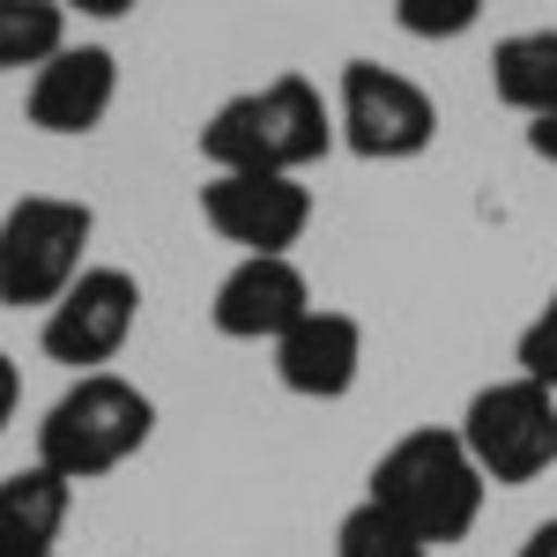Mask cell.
Returning a JSON list of instances; mask_svg holds the SVG:
<instances>
[{
  "label": "cell",
  "mask_w": 557,
  "mask_h": 557,
  "mask_svg": "<svg viewBox=\"0 0 557 557\" xmlns=\"http://www.w3.org/2000/svg\"><path fill=\"white\" fill-rule=\"evenodd\" d=\"M364 498H372L394 528H409L424 550H454V543H469V535H475L491 483H483V469L469 461L461 431L417 424V431H401L380 461H372Z\"/></svg>",
  "instance_id": "6da1fadb"
},
{
  "label": "cell",
  "mask_w": 557,
  "mask_h": 557,
  "mask_svg": "<svg viewBox=\"0 0 557 557\" xmlns=\"http://www.w3.org/2000/svg\"><path fill=\"white\" fill-rule=\"evenodd\" d=\"M335 149V104L320 97L312 75H275L260 89L223 97L201 127V157L209 172H283L298 178Z\"/></svg>",
  "instance_id": "7a4b0ae2"
},
{
  "label": "cell",
  "mask_w": 557,
  "mask_h": 557,
  "mask_svg": "<svg viewBox=\"0 0 557 557\" xmlns=\"http://www.w3.org/2000/svg\"><path fill=\"white\" fill-rule=\"evenodd\" d=\"M149 438H157V401L134 380H120V372H89V380H67V394L45 409L38 469H52L75 491V483L127 469Z\"/></svg>",
  "instance_id": "3957f363"
},
{
  "label": "cell",
  "mask_w": 557,
  "mask_h": 557,
  "mask_svg": "<svg viewBox=\"0 0 557 557\" xmlns=\"http://www.w3.org/2000/svg\"><path fill=\"white\" fill-rule=\"evenodd\" d=\"M89 238H97V209L67 201V194H23L0 215V305H52L83 283L89 268Z\"/></svg>",
  "instance_id": "277c9868"
},
{
  "label": "cell",
  "mask_w": 557,
  "mask_h": 557,
  "mask_svg": "<svg viewBox=\"0 0 557 557\" xmlns=\"http://www.w3.org/2000/svg\"><path fill=\"white\" fill-rule=\"evenodd\" d=\"M461 446H469V461L483 469V483H535V475L557 469V394H543L535 380H491L469 394V409H461Z\"/></svg>",
  "instance_id": "5b68a950"
},
{
  "label": "cell",
  "mask_w": 557,
  "mask_h": 557,
  "mask_svg": "<svg viewBox=\"0 0 557 557\" xmlns=\"http://www.w3.org/2000/svg\"><path fill=\"white\" fill-rule=\"evenodd\" d=\"M335 141L364 164H409L438 141V104L417 75L380 67V60H349L335 83Z\"/></svg>",
  "instance_id": "8992f818"
},
{
  "label": "cell",
  "mask_w": 557,
  "mask_h": 557,
  "mask_svg": "<svg viewBox=\"0 0 557 557\" xmlns=\"http://www.w3.org/2000/svg\"><path fill=\"white\" fill-rule=\"evenodd\" d=\"M201 215L215 238L238 246V260H290V246L312 231V194L283 172H209Z\"/></svg>",
  "instance_id": "52a82bcc"
},
{
  "label": "cell",
  "mask_w": 557,
  "mask_h": 557,
  "mask_svg": "<svg viewBox=\"0 0 557 557\" xmlns=\"http://www.w3.org/2000/svg\"><path fill=\"white\" fill-rule=\"evenodd\" d=\"M134 320H141V283L127 268H83V283L45 312L38 343L52 364H67L75 380H89V372H104L134 343Z\"/></svg>",
  "instance_id": "ba28073f"
},
{
  "label": "cell",
  "mask_w": 557,
  "mask_h": 557,
  "mask_svg": "<svg viewBox=\"0 0 557 557\" xmlns=\"http://www.w3.org/2000/svg\"><path fill=\"white\" fill-rule=\"evenodd\" d=\"M312 312V283L298 260H238L209 298V327L223 343H283Z\"/></svg>",
  "instance_id": "9c48e42d"
},
{
  "label": "cell",
  "mask_w": 557,
  "mask_h": 557,
  "mask_svg": "<svg viewBox=\"0 0 557 557\" xmlns=\"http://www.w3.org/2000/svg\"><path fill=\"white\" fill-rule=\"evenodd\" d=\"M364 372V320L335 312V305H312L298 327L275 343V380L298 401H343Z\"/></svg>",
  "instance_id": "30bf717a"
},
{
  "label": "cell",
  "mask_w": 557,
  "mask_h": 557,
  "mask_svg": "<svg viewBox=\"0 0 557 557\" xmlns=\"http://www.w3.org/2000/svg\"><path fill=\"white\" fill-rule=\"evenodd\" d=\"M30 127L38 134H97L104 112L120 104V60L112 45H67L30 75Z\"/></svg>",
  "instance_id": "8fae6325"
},
{
  "label": "cell",
  "mask_w": 557,
  "mask_h": 557,
  "mask_svg": "<svg viewBox=\"0 0 557 557\" xmlns=\"http://www.w3.org/2000/svg\"><path fill=\"white\" fill-rule=\"evenodd\" d=\"M67 506H75V491L38 461L0 475V557H60Z\"/></svg>",
  "instance_id": "7c38bea8"
},
{
  "label": "cell",
  "mask_w": 557,
  "mask_h": 557,
  "mask_svg": "<svg viewBox=\"0 0 557 557\" xmlns=\"http://www.w3.org/2000/svg\"><path fill=\"white\" fill-rule=\"evenodd\" d=\"M491 89H498V104H513L520 120L557 112V30L550 23L498 38V52H491Z\"/></svg>",
  "instance_id": "4fadbf2b"
},
{
  "label": "cell",
  "mask_w": 557,
  "mask_h": 557,
  "mask_svg": "<svg viewBox=\"0 0 557 557\" xmlns=\"http://www.w3.org/2000/svg\"><path fill=\"white\" fill-rule=\"evenodd\" d=\"M67 52V8L60 0H0V75H38Z\"/></svg>",
  "instance_id": "5bb4252c"
},
{
  "label": "cell",
  "mask_w": 557,
  "mask_h": 557,
  "mask_svg": "<svg viewBox=\"0 0 557 557\" xmlns=\"http://www.w3.org/2000/svg\"><path fill=\"white\" fill-rule=\"evenodd\" d=\"M335 557H431L409 528H394V520L372 506V498H357L343 513V528H335Z\"/></svg>",
  "instance_id": "9a60e30c"
},
{
  "label": "cell",
  "mask_w": 557,
  "mask_h": 557,
  "mask_svg": "<svg viewBox=\"0 0 557 557\" xmlns=\"http://www.w3.org/2000/svg\"><path fill=\"white\" fill-rule=\"evenodd\" d=\"M394 23L409 38H461L483 23V0H394Z\"/></svg>",
  "instance_id": "2e32d148"
},
{
  "label": "cell",
  "mask_w": 557,
  "mask_h": 557,
  "mask_svg": "<svg viewBox=\"0 0 557 557\" xmlns=\"http://www.w3.org/2000/svg\"><path fill=\"white\" fill-rule=\"evenodd\" d=\"M513 364H520V380H535L543 394H557V290L543 298V312H535V320L520 327Z\"/></svg>",
  "instance_id": "e0dca14e"
},
{
  "label": "cell",
  "mask_w": 557,
  "mask_h": 557,
  "mask_svg": "<svg viewBox=\"0 0 557 557\" xmlns=\"http://www.w3.org/2000/svg\"><path fill=\"white\" fill-rule=\"evenodd\" d=\"M15 401H23V372H15V357L0 349V431H8V417H15Z\"/></svg>",
  "instance_id": "ac0fdd59"
},
{
  "label": "cell",
  "mask_w": 557,
  "mask_h": 557,
  "mask_svg": "<svg viewBox=\"0 0 557 557\" xmlns=\"http://www.w3.org/2000/svg\"><path fill=\"white\" fill-rule=\"evenodd\" d=\"M528 149H535L543 164H557V112H543V120H528Z\"/></svg>",
  "instance_id": "d6986e66"
},
{
  "label": "cell",
  "mask_w": 557,
  "mask_h": 557,
  "mask_svg": "<svg viewBox=\"0 0 557 557\" xmlns=\"http://www.w3.org/2000/svg\"><path fill=\"white\" fill-rule=\"evenodd\" d=\"M513 557H557V520H535V528H528V543H520Z\"/></svg>",
  "instance_id": "ffe728a7"
}]
</instances>
